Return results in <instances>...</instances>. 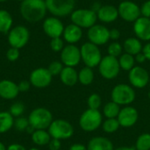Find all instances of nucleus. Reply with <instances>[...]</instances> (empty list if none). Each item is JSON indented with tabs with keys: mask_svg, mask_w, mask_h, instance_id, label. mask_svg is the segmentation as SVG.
<instances>
[{
	"mask_svg": "<svg viewBox=\"0 0 150 150\" xmlns=\"http://www.w3.org/2000/svg\"><path fill=\"white\" fill-rule=\"evenodd\" d=\"M22 18L29 23L42 20L47 11L45 0H24L19 7Z\"/></svg>",
	"mask_w": 150,
	"mask_h": 150,
	"instance_id": "obj_1",
	"label": "nucleus"
},
{
	"mask_svg": "<svg viewBox=\"0 0 150 150\" xmlns=\"http://www.w3.org/2000/svg\"><path fill=\"white\" fill-rule=\"evenodd\" d=\"M27 119L30 126L35 130L47 129L54 120L52 112L45 107H37L33 109Z\"/></svg>",
	"mask_w": 150,
	"mask_h": 150,
	"instance_id": "obj_2",
	"label": "nucleus"
},
{
	"mask_svg": "<svg viewBox=\"0 0 150 150\" xmlns=\"http://www.w3.org/2000/svg\"><path fill=\"white\" fill-rule=\"evenodd\" d=\"M80 52L81 59L85 64V66L90 67L91 69L98 66L103 58L98 46L90 41L85 42L82 45Z\"/></svg>",
	"mask_w": 150,
	"mask_h": 150,
	"instance_id": "obj_3",
	"label": "nucleus"
},
{
	"mask_svg": "<svg viewBox=\"0 0 150 150\" xmlns=\"http://www.w3.org/2000/svg\"><path fill=\"white\" fill-rule=\"evenodd\" d=\"M112 101L120 105H128L135 99V91L134 88L126 83L117 84L111 93Z\"/></svg>",
	"mask_w": 150,
	"mask_h": 150,
	"instance_id": "obj_4",
	"label": "nucleus"
},
{
	"mask_svg": "<svg viewBox=\"0 0 150 150\" xmlns=\"http://www.w3.org/2000/svg\"><path fill=\"white\" fill-rule=\"evenodd\" d=\"M71 22L77 26L89 29L94 25L98 20L97 13L91 9H77L74 10L70 14Z\"/></svg>",
	"mask_w": 150,
	"mask_h": 150,
	"instance_id": "obj_5",
	"label": "nucleus"
},
{
	"mask_svg": "<svg viewBox=\"0 0 150 150\" xmlns=\"http://www.w3.org/2000/svg\"><path fill=\"white\" fill-rule=\"evenodd\" d=\"M47 129L51 138L60 141L69 139L74 134L73 126L69 121L62 119L53 120Z\"/></svg>",
	"mask_w": 150,
	"mask_h": 150,
	"instance_id": "obj_6",
	"label": "nucleus"
},
{
	"mask_svg": "<svg viewBox=\"0 0 150 150\" xmlns=\"http://www.w3.org/2000/svg\"><path fill=\"white\" fill-rule=\"evenodd\" d=\"M47 11L54 17L70 15L76 6V0H45Z\"/></svg>",
	"mask_w": 150,
	"mask_h": 150,
	"instance_id": "obj_7",
	"label": "nucleus"
},
{
	"mask_svg": "<svg viewBox=\"0 0 150 150\" xmlns=\"http://www.w3.org/2000/svg\"><path fill=\"white\" fill-rule=\"evenodd\" d=\"M102 124V115L98 110L88 109L79 119V126L84 132H93Z\"/></svg>",
	"mask_w": 150,
	"mask_h": 150,
	"instance_id": "obj_8",
	"label": "nucleus"
},
{
	"mask_svg": "<svg viewBox=\"0 0 150 150\" xmlns=\"http://www.w3.org/2000/svg\"><path fill=\"white\" fill-rule=\"evenodd\" d=\"M98 71L105 79H114L118 76L120 71L119 60L116 57L105 55V57L102 58L98 65Z\"/></svg>",
	"mask_w": 150,
	"mask_h": 150,
	"instance_id": "obj_9",
	"label": "nucleus"
},
{
	"mask_svg": "<svg viewBox=\"0 0 150 150\" xmlns=\"http://www.w3.org/2000/svg\"><path fill=\"white\" fill-rule=\"evenodd\" d=\"M30 33L25 25H17L12 27L8 33V41L11 47L20 49L29 41Z\"/></svg>",
	"mask_w": 150,
	"mask_h": 150,
	"instance_id": "obj_10",
	"label": "nucleus"
},
{
	"mask_svg": "<svg viewBox=\"0 0 150 150\" xmlns=\"http://www.w3.org/2000/svg\"><path fill=\"white\" fill-rule=\"evenodd\" d=\"M119 17H120L126 22H134L141 16L140 6L133 1H122L118 6Z\"/></svg>",
	"mask_w": 150,
	"mask_h": 150,
	"instance_id": "obj_11",
	"label": "nucleus"
},
{
	"mask_svg": "<svg viewBox=\"0 0 150 150\" xmlns=\"http://www.w3.org/2000/svg\"><path fill=\"white\" fill-rule=\"evenodd\" d=\"M82 61L80 48L74 44H69L61 52V62L65 67L75 68Z\"/></svg>",
	"mask_w": 150,
	"mask_h": 150,
	"instance_id": "obj_12",
	"label": "nucleus"
},
{
	"mask_svg": "<svg viewBox=\"0 0 150 150\" xmlns=\"http://www.w3.org/2000/svg\"><path fill=\"white\" fill-rule=\"evenodd\" d=\"M87 36L90 42L97 46H102L110 40V30L105 25L96 24L88 29Z\"/></svg>",
	"mask_w": 150,
	"mask_h": 150,
	"instance_id": "obj_13",
	"label": "nucleus"
},
{
	"mask_svg": "<svg viewBox=\"0 0 150 150\" xmlns=\"http://www.w3.org/2000/svg\"><path fill=\"white\" fill-rule=\"evenodd\" d=\"M53 76L46 68H38L33 70L29 76L31 84L37 89H44L50 85Z\"/></svg>",
	"mask_w": 150,
	"mask_h": 150,
	"instance_id": "obj_14",
	"label": "nucleus"
},
{
	"mask_svg": "<svg viewBox=\"0 0 150 150\" xmlns=\"http://www.w3.org/2000/svg\"><path fill=\"white\" fill-rule=\"evenodd\" d=\"M128 79L131 85L137 89H142L149 83V74L144 68L134 66L128 74Z\"/></svg>",
	"mask_w": 150,
	"mask_h": 150,
	"instance_id": "obj_15",
	"label": "nucleus"
},
{
	"mask_svg": "<svg viewBox=\"0 0 150 150\" xmlns=\"http://www.w3.org/2000/svg\"><path fill=\"white\" fill-rule=\"evenodd\" d=\"M42 27L44 33L53 39L62 36L65 26L57 17H49L43 21Z\"/></svg>",
	"mask_w": 150,
	"mask_h": 150,
	"instance_id": "obj_16",
	"label": "nucleus"
},
{
	"mask_svg": "<svg viewBox=\"0 0 150 150\" xmlns=\"http://www.w3.org/2000/svg\"><path fill=\"white\" fill-rule=\"evenodd\" d=\"M139 118L138 111L133 106H125L120 109V112L117 117L120 127H131L136 124Z\"/></svg>",
	"mask_w": 150,
	"mask_h": 150,
	"instance_id": "obj_17",
	"label": "nucleus"
},
{
	"mask_svg": "<svg viewBox=\"0 0 150 150\" xmlns=\"http://www.w3.org/2000/svg\"><path fill=\"white\" fill-rule=\"evenodd\" d=\"M134 33L140 40H150V18L141 16L134 22Z\"/></svg>",
	"mask_w": 150,
	"mask_h": 150,
	"instance_id": "obj_18",
	"label": "nucleus"
},
{
	"mask_svg": "<svg viewBox=\"0 0 150 150\" xmlns=\"http://www.w3.org/2000/svg\"><path fill=\"white\" fill-rule=\"evenodd\" d=\"M19 94L18 84L11 80L4 79L0 81V98L7 100L16 98Z\"/></svg>",
	"mask_w": 150,
	"mask_h": 150,
	"instance_id": "obj_19",
	"label": "nucleus"
},
{
	"mask_svg": "<svg viewBox=\"0 0 150 150\" xmlns=\"http://www.w3.org/2000/svg\"><path fill=\"white\" fill-rule=\"evenodd\" d=\"M97 17L103 23H112L119 18L118 8L112 4H104L97 12Z\"/></svg>",
	"mask_w": 150,
	"mask_h": 150,
	"instance_id": "obj_20",
	"label": "nucleus"
},
{
	"mask_svg": "<svg viewBox=\"0 0 150 150\" xmlns=\"http://www.w3.org/2000/svg\"><path fill=\"white\" fill-rule=\"evenodd\" d=\"M63 40L69 44H76L81 40L83 37V29L76 25L71 23L64 27L62 33Z\"/></svg>",
	"mask_w": 150,
	"mask_h": 150,
	"instance_id": "obj_21",
	"label": "nucleus"
},
{
	"mask_svg": "<svg viewBox=\"0 0 150 150\" xmlns=\"http://www.w3.org/2000/svg\"><path fill=\"white\" fill-rule=\"evenodd\" d=\"M87 150H114V147L108 138L97 136L90 140Z\"/></svg>",
	"mask_w": 150,
	"mask_h": 150,
	"instance_id": "obj_22",
	"label": "nucleus"
},
{
	"mask_svg": "<svg viewBox=\"0 0 150 150\" xmlns=\"http://www.w3.org/2000/svg\"><path fill=\"white\" fill-rule=\"evenodd\" d=\"M62 83L66 86H74L78 82V72L72 67H64L60 74Z\"/></svg>",
	"mask_w": 150,
	"mask_h": 150,
	"instance_id": "obj_23",
	"label": "nucleus"
},
{
	"mask_svg": "<svg viewBox=\"0 0 150 150\" xmlns=\"http://www.w3.org/2000/svg\"><path fill=\"white\" fill-rule=\"evenodd\" d=\"M142 48H143V46H142V40H140L136 37L127 38V40H125L123 43V49L125 50V52L134 56L142 52Z\"/></svg>",
	"mask_w": 150,
	"mask_h": 150,
	"instance_id": "obj_24",
	"label": "nucleus"
},
{
	"mask_svg": "<svg viewBox=\"0 0 150 150\" xmlns=\"http://www.w3.org/2000/svg\"><path fill=\"white\" fill-rule=\"evenodd\" d=\"M31 139H32V142L35 145L41 147V146L48 145L52 138L48 131L39 129V130H34V132L31 134Z\"/></svg>",
	"mask_w": 150,
	"mask_h": 150,
	"instance_id": "obj_25",
	"label": "nucleus"
},
{
	"mask_svg": "<svg viewBox=\"0 0 150 150\" xmlns=\"http://www.w3.org/2000/svg\"><path fill=\"white\" fill-rule=\"evenodd\" d=\"M13 19L9 11L0 10V33H7L12 28Z\"/></svg>",
	"mask_w": 150,
	"mask_h": 150,
	"instance_id": "obj_26",
	"label": "nucleus"
},
{
	"mask_svg": "<svg viewBox=\"0 0 150 150\" xmlns=\"http://www.w3.org/2000/svg\"><path fill=\"white\" fill-rule=\"evenodd\" d=\"M14 126V118L9 112H0V134L10 131Z\"/></svg>",
	"mask_w": 150,
	"mask_h": 150,
	"instance_id": "obj_27",
	"label": "nucleus"
},
{
	"mask_svg": "<svg viewBox=\"0 0 150 150\" xmlns=\"http://www.w3.org/2000/svg\"><path fill=\"white\" fill-rule=\"evenodd\" d=\"M118 60H119L120 69H123L125 71H130L135 66L134 65L135 64L134 56L132 54H129L127 53L122 54Z\"/></svg>",
	"mask_w": 150,
	"mask_h": 150,
	"instance_id": "obj_28",
	"label": "nucleus"
},
{
	"mask_svg": "<svg viewBox=\"0 0 150 150\" xmlns=\"http://www.w3.org/2000/svg\"><path fill=\"white\" fill-rule=\"evenodd\" d=\"M94 80V72L91 68L84 67L78 72V82L83 85H90Z\"/></svg>",
	"mask_w": 150,
	"mask_h": 150,
	"instance_id": "obj_29",
	"label": "nucleus"
},
{
	"mask_svg": "<svg viewBox=\"0 0 150 150\" xmlns=\"http://www.w3.org/2000/svg\"><path fill=\"white\" fill-rule=\"evenodd\" d=\"M120 112V105L116 104L113 101L108 102L103 108V113L106 119H115L118 117Z\"/></svg>",
	"mask_w": 150,
	"mask_h": 150,
	"instance_id": "obj_30",
	"label": "nucleus"
},
{
	"mask_svg": "<svg viewBox=\"0 0 150 150\" xmlns=\"http://www.w3.org/2000/svg\"><path fill=\"white\" fill-rule=\"evenodd\" d=\"M136 150H150V134H141L135 143Z\"/></svg>",
	"mask_w": 150,
	"mask_h": 150,
	"instance_id": "obj_31",
	"label": "nucleus"
},
{
	"mask_svg": "<svg viewBox=\"0 0 150 150\" xmlns=\"http://www.w3.org/2000/svg\"><path fill=\"white\" fill-rule=\"evenodd\" d=\"M120 125L119 120H117V118H115V119H107L105 121L103 122V125H102L104 132H105L107 134L115 133L120 128Z\"/></svg>",
	"mask_w": 150,
	"mask_h": 150,
	"instance_id": "obj_32",
	"label": "nucleus"
},
{
	"mask_svg": "<svg viewBox=\"0 0 150 150\" xmlns=\"http://www.w3.org/2000/svg\"><path fill=\"white\" fill-rule=\"evenodd\" d=\"M122 51H123V46L117 41L112 42L108 46V48H107L108 55H111L116 58L120 57L122 54Z\"/></svg>",
	"mask_w": 150,
	"mask_h": 150,
	"instance_id": "obj_33",
	"label": "nucleus"
},
{
	"mask_svg": "<svg viewBox=\"0 0 150 150\" xmlns=\"http://www.w3.org/2000/svg\"><path fill=\"white\" fill-rule=\"evenodd\" d=\"M87 104L89 109L92 110H98L102 105V98L98 93H92L87 100Z\"/></svg>",
	"mask_w": 150,
	"mask_h": 150,
	"instance_id": "obj_34",
	"label": "nucleus"
},
{
	"mask_svg": "<svg viewBox=\"0 0 150 150\" xmlns=\"http://www.w3.org/2000/svg\"><path fill=\"white\" fill-rule=\"evenodd\" d=\"M25 112V105L23 103L21 102H16L13 103L11 107H10V111L9 112L12 115L13 118H18L21 117L22 114Z\"/></svg>",
	"mask_w": 150,
	"mask_h": 150,
	"instance_id": "obj_35",
	"label": "nucleus"
},
{
	"mask_svg": "<svg viewBox=\"0 0 150 150\" xmlns=\"http://www.w3.org/2000/svg\"><path fill=\"white\" fill-rule=\"evenodd\" d=\"M30 126L28 119L25 118V117H18L16 118V120H14V127L17 131L18 132H25L26 131L27 127Z\"/></svg>",
	"mask_w": 150,
	"mask_h": 150,
	"instance_id": "obj_36",
	"label": "nucleus"
},
{
	"mask_svg": "<svg viewBox=\"0 0 150 150\" xmlns=\"http://www.w3.org/2000/svg\"><path fill=\"white\" fill-rule=\"evenodd\" d=\"M63 68H64V67H63V64H62V62L54 61V62H52L49 64L47 69H48V71L50 72V74L54 76H60V74H61V72L62 71Z\"/></svg>",
	"mask_w": 150,
	"mask_h": 150,
	"instance_id": "obj_37",
	"label": "nucleus"
},
{
	"mask_svg": "<svg viewBox=\"0 0 150 150\" xmlns=\"http://www.w3.org/2000/svg\"><path fill=\"white\" fill-rule=\"evenodd\" d=\"M50 47L54 52H62L64 47V41L61 37L53 38L50 41Z\"/></svg>",
	"mask_w": 150,
	"mask_h": 150,
	"instance_id": "obj_38",
	"label": "nucleus"
},
{
	"mask_svg": "<svg viewBox=\"0 0 150 150\" xmlns=\"http://www.w3.org/2000/svg\"><path fill=\"white\" fill-rule=\"evenodd\" d=\"M19 57V49L15 47H11L6 52V58L10 62H15Z\"/></svg>",
	"mask_w": 150,
	"mask_h": 150,
	"instance_id": "obj_39",
	"label": "nucleus"
},
{
	"mask_svg": "<svg viewBox=\"0 0 150 150\" xmlns=\"http://www.w3.org/2000/svg\"><path fill=\"white\" fill-rule=\"evenodd\" d=\"M141 14L142 17L150 18V0L145 1L141 6Z\"/></svg>",
	"mask_w": 150,
	"mask_h": 150,
	"instance_id": "obj_40",
	"label": "nucleus"
},
{
	"mask_svg": "<svg viewBox=\"0 0 150 150\" xmlns=\"http://www.w3.org/2000/svg\"><path fill=\"white\" fill-rule=\"evenodd\" d=\"M31 83L30 81L27 80H22L18 83V87L19 90V92H25L27 91H29L30 87H31Z\"/></svg>",
	"mask_w": 150,
	"mask_h": 150,
	"instance_id": "obj_41",
	"label": "nucleus"
},
{
	"mask_svg": "<svg viewBox=\"0 0 150 150\" xmlns=\"http://www.w3.org/2000/svg\"><path fill=\"white\" fill-rule=\"evenodd\" d=\"M48 148L50 150H60L62 148V143L60 140L57 139H51L48 143Z\"/></svg>",
	"mask_w": 150,
	"mask_h": 150,
	"instance_id": "obj_42",
	"label": "nucleus"
},
{
	"mask_svg": "<svg viewBox=\"0 0 150 150\" xmlns=\"http://www.w3.org/2000/svg\"><path fill=\"white\" fill-rule=\"evenodd\" d=\"M120 37V32L117 28H112L110 30V40H117Z\"/></svg>",
	"mask_w": 150,
	"mask_h": 150,
	"instance_id": "obj_43",
	"label": "nucleus"
},
{
	"mask_svg": "<svg viewBox=\"0 0 150 150\" xmlns=\"http://www.w3.org/2000/svg\"><path fill=\"white\" fill-rule=\"evenodd\" d=\"M134 59H135V62H137L138 63H143L147 61V58L146 56L144 55V54L142 52L137 54L135 56H134Z\"/></svg>",
	"mask_w": 150,
	"mask_h": 150,
	"instance_id": "obj_44",
	"label": "nucleus"
},
{
	"mask_svg": "<svg viewBox=\"0 0 150 150\" xmlns=\"http://www.w3.org/2000/svg\"><path fill=\"white\" fill-rule=\"evenodd\" d=\"M142 53L146 56L147 60L150 61V42H148L142 48Z\"/></svg>",
	"mask_w": 150,
	"mask_h": 150,
	"instance_id": "obj_45",
	"label": "nucleus"
},
{
	"mask_svg": "<svg viewBox=\"0 0 150 150\" xmlns=\"http://www.w3.org/2000/svg\"><path fill=\"white\" fill-rule=\"evenodd\" d=\"M7 150H26V149L18 143H13L7 147Z\"/></svg>",
	"mask_w": 150,
	"mask_h": 150,
	"instance_id": "obj_46",
	"label": "nucleus"
},
{
	"mask_svg": "<svg viewBox=\"0 0 150 150\" xmlns=\"http://www.w3.org/2000/svg\"><path fill=\"white\" fill-rule=\"evenodd\" d=\"M69 150H87V148L81 143H75L69 147Z\"/></svg>",
	"mask_w": 150,
	"mask_h": 150,
	"instance_id": "obj_47",
	"label": "nucleus"
},
{
	"mask_svg": "<svg viewBox=\"0 0 150 150\" xmlns=\"http://www.w3.org/2000/svg\"><path fill=\"white\" fill-rule=\"evenodd\" d=\"M101 6H102V5H101V4H99L98 2H95L94 4H92V6H91V9L93 11H95V12L97 13V12L98 11V10L101 8Z\"/></svg>",
	"mask_w": 150,
	"mask_h": 150,
	"instance_id": "obj_48",
	"label": "nucleus"
},
{
	"mask_svg": "<svg viewBox=\"0 0 150 150\" xmlns=\"http://www.w3.org/2000/svg\"><path fill=\"white\" fill-rule=\"evenodd\" d=\"M114 150H136V149L132 147H120Z\"/></svg>",
	"mask_w": 150,
	"mask_h": 150,
	"instance_id": "obj_49",
	"label": "nucleus"
},
{
	"mask_svg": "<svg viewBox=\"0 0 150 150\" xmlns=\"http://www.w3.org/2000/svg\"><path fill=\"white\" fill-rule=\"evenodd\" d=\"M0 150H7V148L5 147V145L0 142Z\"/></svg>",
	"mask_w": 150,
	"mask_h": 150,
	"instance_id": "obj_50",
	"label": "nucleus"
},
{
	"mask_svg": "<svg viewBox=\"0 0 150 150\" xmlns=\"http://www.w3.org/2000/svg\"><path fill=\"white\" fill-rule=\"evenodd\" d=\"M28 150H40L38 148H31V149H29Z\"/></svg>",
	"mask_w": 150,
	"mask_h": 150,
	"instance_id": "obj_51",
	"label": "nucleus"
},
{
	"mask_svg": "<svg viewBox=\"0 0 150 150\" xmlns=\"http://www.w3.org/2000/svg\"><path fill=\"white\" fill-rule=\"evenodd\" d=\"M5 1H7V0H0V3H4V2H5Z\"/></svg>",
	"mask_w": 150,
	"mask_h": 150,
	"instance_id": "obj_52",
	"label": "nucleus"
},
{
	"mask_svg": "<svg viewBox=\"0 0 150 150\" xmlns=\"http://www.w3.org/2000/svg\"><path fill=\"white\" fill-rule=\"evenodd\" d=\"M17 1H20V2H22V1H24V0H17Z\"/></svg>",
	"mask_w": 150,
	"mask_h": 150,
	"instance_id": "obj_53",
	"label": "nucleus"
},
{
	"mask_svg": "<svg viewBox=\"0 0 150 150\" xmlns=\"http://www.w3.org/2000/svg\"><path fill=\"white\" fill-rule=\"evenodd\" d=\"M149 98H150V92L149 93Z\"/></svg>",
	"mask_w": 150,
	"mask_h": 150,
	"instance_id": "obj_54",
	"label": "nucleus"
},
{
	"mask_svg": "<svg viewBox=\"0 0 150 150\" xmlns=\"http://www.w3.org/2000/svg\"><path fill=\"white\" fill-rule=\"evenodd\" d=\"M149 86H150V81H149Z\"/></svg>",
	"mask_w": 150,
	"mask_h": 150,
	"instance_id": "obj_55",
	"label": "nucleus"
}]
</instances>
